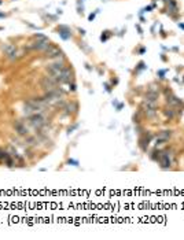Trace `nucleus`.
<instances>
[{
  "label": "nucleus",
  "mask_w": 184,
  "mask_h": 240,
  "mask_svg": "<svg viewBox=\"0 0 184 240\" xmlns=\"http://www.w3.org/2000/svg\"><path fill=\"white\" fill-rule=\"evenodd\" d=\"M4 55L8 60H15L17 59V55H18L17 47L12 46V44H7V46L4 47Z\"/></svg>",
  "instance_id": "obj_7"
},
{
  "label": "nucleus",
  "mask_w": 184,
  "mask_h": 240,
  "mask_svg": "<svg viewBox=\"0 0 184 240\" xmlns=\"http://www.w3.org/2000/svg\"><path fill=\"white\" fill-rule=\"evenodd\" d=\"M50 46H51L50 38H46V40H34L33 43L28 46V50H36V51H43L44 52Z\"/></svg>",
  "instance_id": "obj_4"
},
{
  "label": "nucleus",
  "mask_w": 184,
  "mask_h": 240,
  "mask_svg": "<svg viewBox=\"0 0 184 240\" xmlns=\"http://www.w3.org/2000/svg\"><path fill=\"white\" fill-rule=\"evenodd\" d=\"M63 110H66V113H68V114H70V113H77L78 104L76 103V102H70V103H66L65 107H63Z\"/></svg>",
  "instance_id": "obj_11"
},
{
  "label": "nucleus",
  "mask_w": 184,
  "mask_h": 240,
  "mask_svg": "<svg viewBox=\"0 0 184 240\" xmlns=\"http://www.w3.org/2000/svg\"><path fill=\"white\" fill-rule=\"evenodd\" d=\"M0 4H3V0H0Z\"/></svg>",
  "instance_id": "obj_22"
},
{
  "label": "nucleus",
  "mask_w": 184,
  "mask_h": 240,
  "mask_svg": "<svg viewBox=\"0 0 184 240\" xmlns=\"http://www.w3.org/2000/svg\"><path fill=\"white\" fill-rule=\"evenodd\" d=\"M26 118H28V124H29V126L34 130L44 129V126H46L47 122H48L47 117L43 113H34V114H32Z\"/></svg>",
  "instance_id": "obj_1"
},
{
  "label": "nucleus",
  "mask_w": 184,
  "mask_h": 240,
  "mask_svg": "<svg viewBox=\"0 0 184 240\" xmlns=\"http://www.w3.org/2000/svg\"><path fill=\"white\" fill-rule=\"evenodd\" d=\"M24 143H25V146H28V147H37L39 146V140H37V136L36 134H28V136H25L24 137Z\"/></svg>",
  "instance_id": "obj_9"
},
{
  "label": "nucleus",
  "mask_w": 184,
  "mask_h": 240,
  "mask_svg": "<svg viewBox=\"0 0 184 240\" xmlns=\"http://www.w3.org/2000/svg\"><path fill=\"white\" fill-rule=\"evenodd\" d=\"M165 114H166V117H170V118H173V111H172V110L166 111V113H165Z\"/></svg>",
  "instance_id": "obj_20"
},
{
  "label": "nucleus",
  "mask_w": 184,
  "mask_h": 240,
  "mask_svg": "<svg viewBox=\"0 0 184 240\" xmlns=\"http://www.w3.org/2000/svg\"><path fill=\"white\" fill-rule=\"evenodd\" d=\"M44 56L50 58V59H61V58H63V52L59 50V48H56L54 46H50L46 51H44Z\"/></svg>",
  "instance_id": "obj_6"
},
{
  "label": "nucleus",
  "mask_w": 184,
  "mask_h": 240,
  "mask_svg": "<svg viewBox=\"0 0 184 240\" xmlns=\"http://www.w3.org/2000/svg\"><path fill=\"white\" fill-rule=\"evenodd\" d=\"M157 98H158V94H157V92L150 91L147 95H146L144 102H148V103H155V102H157Z\"/></svg>",
  "instance_id": "obj_12"
},
{
  "label": "nucleus",
  "mask_w": 184,
  "mask_h": 240,
  "mask_svg": "<svg viewBox=\"0 0 184 240\" xmlns=\"http://www.w3.org/2000/svg\"><path fill=\"white\" fill-rule=\"evenodd\" d=\"M58 32H59V36H61L63 40H68V38H70V36H72V30L66 26H61L58 29Z\"/></svg>",
  "instance_id": "obj_10"
},
{
  "label": "nucleus",
  "mask_w": 184,
  "mask_h": 240,
  "mask_svg": "<svg viewBox=\"0 0 184 240\" xmlns=\"http://www.w3.org/2000/svg\"><path fill=\"white\" fill-rule=\"evenodd\" d=\"M40 85H41V88H43L44 91L48 92V91H52V89H55L59 84H58V81H56L54 77H51V76H44V77H41V80H40Z\"/></svg>",
  "instance_id": "obj_3"
},
{
  "label": "nucleus",
  "mask_w": 184,
  "mask_h": 240,
  "mask_svg": "<svg viewBox=\"0 0 184 240\" xmlns=\"http://www.w3.org/2000/svg\"><path fill=\"white\" fill-rule=\"evenodd\" d=\"M160 162H161V165H162L164 168H168V166H170L169 155H168V154H162V155L160 156Z\"/></svg>",
  "instance_id": "obj_13"
},
{
  "label": "nucleus",
  "mask_w": 184,
  "mask_h": 240,
  "mask_svg": "<svg viewBox=\"0 0 184 240\" xmlns=\"http://www.w3.org/2000/svg\"><path fill=\"white\" fill-rule=\"evenodd\" d=\"M7 151H8V154H10L12 158H15V156L18 155V151H17V148H14V146H10V147H8Z\"/></svg>",
  "instance_id": "obj_16"
},
{
  "label": "nucleus",
  "mask_w": 184,
  "mask_h": 240,
  "mask_svg": "<svg viewBox=\"0 0 184 240\" xmlns=\"http://www.w3.org/2000/svg\"><path fill=\"white\" fill-rule=\"evenodd\" d=\"M46 38H48V37L44 36V34H41V33H36V34H34V40H46Z\"/></svg>",
  "instance_id": "obj_17"
},
{
  "label": "nucleus",
  "mask_w": 184,
  "mask_h": 240,
  "mask_svg": "<svg viewBox=\"0 0 184 240\" xmlns=\"http://www.w3.org/2000/svg\"><path fill=\"white\" fill-rule=\"evenodd\" d=\"M55 80L58 81L59 85H62V84H70V82H73V70H72V67L66 66L65 69H63L62 72H61V74L56 77Z\"/></svg>",
  "instance_id": "obj_2"
},
{
  "label": "nucleus",
  "mask_w": 184,
  "mask_h": 240,
  "mask_svg": "<svg viewBox=\"0 0 184 240\" xmlns=\"http://www.w3.org/2000/svg\"><path fill=\"white\" fill-rule=\"evenodd\" d=\"M0 18H6V14H2V12H0Z\"/></svg>",
  "instance_id": "obj_21"
},
{
  "label": "nucleus",
  "mask_w": 184,
  "mask_h": 240,
  "mask_svg": "<svg viewBox=\"0 0 184 240\" xmlns=\"http://www.w3.org/2000/svg\"><path fill=\"white\" fill-rule=\"evenodd\" d=\"M12 128H14L15 133H17L18 136H21V137H25V136H28V134L30 133L29 128L26 126V124L25 122H22V121H15V122L12 124Z\"/></svg>",
  "instance_id": "obj_5"
},
{
  "label": "nucleus",
  "mask_w": 184,
  "mask_h": 240,
  "mask_svg": "<svg viewBox=\"0 0 184 240\" xmlns=\"http://www.w3.org/2000/svg\"><path fill=\"white\" fill-rule=\"evenodd\" d=\"M76 84H74V81L73 82H70V84H69V91H72V92H76Z\"/></svg>",
  "instance_id": "obj_18"
},
{
  "label": "nucleus",
  "mask_w": 184,
  "mask_h": 240,
  "mask_svg": "<svg viewBox=\"0 0 184 240\" xmlns=\"http://www.w3.org/2000/svg\"><path fill=\"white\" fill-rule=\"evenodd\" d=\"M74 165V166H78V162L77 161H74V159H69V165Z\"/></svg>",
  "instance_id": "obj_19"
},
{
  "label": "nucleus",
  "mask_w": 184,
  "mask_h": 240,
  "mask_svg": "<svg viewBox=\"0 0 184 240\" xmlns=\"http://www.w3.org/2000/svg\"><path fill=\"white\" fill-rule=\"evenodd\" d=\"M3 163H4V165L7 166V168H15V166H17V165H15V159L12 158L11 155L8 156L7 159H4V162H3Z\"/></svg>",
  "instance_id": "obj_15"
},
{
  "label": "nucleus",
  "mask_w": 184,
  "mask_h": 240,
  "mask_svg": "<svg viewBox=\"0 0 184 240\" xmlns=\"http://www.w3.org/2000/svg\"><path fill=\"white\" fill-rule=\"evenodd\" d=\"M170 137V132H168V130H165V132H162L160 134V137L157 139V143H162V142H166L168 139Z\"/></svg>",
  "instance_id": "obj_14"
},
{
  "label": "nucleus",
  "mask_w": 184,
  "mask_h": 240,
  "mask_svg": "<svg viewBox=\"0 0 184 240\" xmlns=\"http://www.w3.org/2000/svg\"><path fill=\"white\" fill-rule=\"evenodd\" d=\"M142 110L144 111V114L147 115L148 118L154 117V115L157 114V110H155V107H154V103H148V102H144V103L142 104Z\"/></svg>",
  "instance_id": "obj_8"
}]
</instances>
